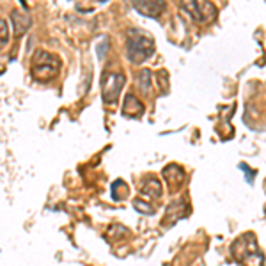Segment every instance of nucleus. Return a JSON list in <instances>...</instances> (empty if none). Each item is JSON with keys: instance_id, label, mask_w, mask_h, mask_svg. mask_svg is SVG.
<instances>
[{"instance_id": "6", "label": "nucleus", "mask_w": 266, "mask_h": 266, "mask_svg": "<svg viewBox=\"0 0 266 266\" xmlns=\"http://www.w3.org/2000/svg\"><path fill=\"white\" fill-rule=\"evenodd\" d=\"M185 206H188V203H187V201H185V199H180V201H174V203L170 204L169 208H167V213H165L163 225L169 224V220H170V225H174L178 220H181V218L187 217V211H185Z\"/></svg>"}, {"instance_id": "4", "label": "nucleus", "mask_w": 266, "mask_h": 266, "mask_svg": "<svg viewBox=\"0 0 266 266\" xmlns=\"http://www.w3.org/2000/svg\"><path fill=\"white\" fill-rule=\"evenodd\" d=\"M126 83V76L123 73L105 71L102 76V98L105 105H114L119 100V94Z\"/></svg>"}, {"instance_id": "11", "label": "nucleus", "mask_w": 266, "mask_h": 266, "mask_svg": "<svg viewBox=\"0 0 266 266\" xmlns=\"http://www.w3.org/2000/svg\"><path fill=\"white\" fill-rule=\"evenodd\" d=\"M140 194L146 195V197L151 199H158L161 195V185L156 178L147 176L146 180L142 181V188H140Z\"/></svg>"}, {"instance_id": "12", "label": "nucleus", "mask_w": 266, "mask_h": 266, "mask_svg": "<svg viewBox=\"0 0 266 266\" xmlns=\"http://www.w3.org/2000/svg\"><path fill=\"white\" fill-rule=\"evenodd\" d=\"M151 71L149 69H142V71L137 75V87L142 91V94H149L151 91Z\"/></svg>"}, {"instance_id": "15", "label": "nucleus", "mask_w": 266, "mask_h": 266, "mask_svg": "<svg viewBox=\"0 0 266 266\" xmlns=\"http://www.w3.org/2000/svg\"><path fill=\"white\" fill-rule=\"evenodd\" d=\"M107 50H109V38H103L102 39V46H98V55H100V59H103V57H105Z\"/></svg>"}, {"instance_id": "14", "label": "nucleus", "mask_w": 266, "mask_h": 266, "mask_svg": "<svg viewBox=\"0 0 266 266\" xmlns=\"http://www.w3.org/2000/svg\"><path fill=\"white\" fill-rule=\"evenodd\" d=\"M240 169L245 170V178H247L248 183H252V181H254V176H255V170H252L247 163H240Z\"/></svg>"}, {"instance_id": "1", "label": "nucleus", "mask_w": 266, "mask_h": 266, "mask_svg": "<svg viewBox=\"0 0 266 266\" xmlns=\"http://www.w3.org/2000/svg\"><path fill=\"white\" fill-rule=\"evenodd\" d=\"M126 53L133 64L144 62L154 53V39L144 30L130 29L126 38Z\"/></svg>"}, {"instance_id": "9", "label": "nucleus", "mask_w": 266, "mask_h": 266, "mask_svg": "<svg viewBox=\"0 0 266 266\" xmlns=\"http://www.w3.org/2000/svg\"><path fill=\"white\" fill-rule=\"evenodd\" d=\"M163 176L167 178L170 187L176 190V188H180L181 185H183L187 174H185V170L181 169L180 165H167V167L163 169Z\"/></svg>"}, {"instance_id": "3", "label": "nucleus", "mask_w": 266, "mask_h": 266, "mask_svg": "<svg viewBox=\"0 0 266 266\" xmlns=\"http://www.w3.org/2000/svg\"><path fill=\"white\" fill-rule=\"evenodd\" d=\"M232 255L241 266H262V254L259 252L257 240L254 234H243L232 245Z\"/></svg>"}, {"instance_id": "10", "label": "nucleus", "mask_w": 266, "mask_h": 266, "mask_svg": "<svg viewBox=\"0 0 266 266\" xmlns=\"http://www.w3.org/2000/svg\"><path fill=\"white\" fill-rule=\"evenodd\" d=\"M11 20L13 23H15V30H16V36H23L29 30L30 23H32V20H30L29 15H25V13L18 11V9H15V11L11 13Z\"/></svg>"}, {"instance_id": "13", "label": "nucleus", "mask_w": 266, "mask_h": 266, "mask_svg": "<svg viewBox=\"0 0 266 266\" xmlns=\"http://www.w3.org/2000/svg\"><path fill=\"white\" fill-rule=\"evenodd\" d=\"M9 43V27L6 20L0 18V50L6 48Z\"/></svg>"}, {"instance_id": "7", "label": "nucleus", "mask_w": 266, "mask_h": 266, "mask_svg": "<svg viewBox=\"0 0 266 266\" xmlns=\"http://www.w3.org/2000/svg\"><path fill=\"white\" fill-rule=\"evenodd\" d=\"M123 114L126 117H140L144 114V105L135 94L128 93L124 98V105H123Z\"/></svg>"}, {"instance_id": "5", "label": "nucleus", "mask_w": 266, "mask_h": 266, "mask_svg": "<svg viewBox=\"0 0 266 266\" xmlns=\"http://www.w3.org/2000/svg\"><path fill=\"white\" fill-rule=\"evenodd\" d=\"M181 9L199 23H208L217 16V8L210 2H185L181 4Z\"/></svg>"}, {"instance_id": "2", "label": "nucleus", "mask_w": 266, "mask_h": 266, "mask_svg": "<svg viewBox=\"0 0 266 266\" xmlns=\"http://www.w3.org/2000/svg\"><path fill=\"white\" fill-rule=\"evenodd\" d=\"M60 69V59L46 50H38L32 55L30 62V73L39 82H52Z\"/></svg>"}, {"instance_id": "8", "label": "nucleus", "mask_w": 266, "mask_h": 266, "mask_svg": "<svg viewBox=\"0 0 266 266\" xmlns=\"http://www.w3.org/2000/svg\"><path fill=\"white\" fill-rule=\"evenodd\" d=\"M133 8L144 16L158 18L165 11V2H133Z\"/></svg>"}]
</instances>
